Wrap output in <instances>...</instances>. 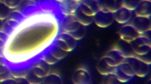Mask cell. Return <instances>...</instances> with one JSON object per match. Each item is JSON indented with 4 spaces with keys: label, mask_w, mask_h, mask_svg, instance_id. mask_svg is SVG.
<instances>
[{
    "label": "cell",
    "mask_w": 151,
    "mask_h": 84,
    "mask_svg": "<svg viewBox=\"0 0 151 84\" xmlns=\"http://www.w3.org/2000/svg\"><path fill=\"white\" fill-rule=\"evenodd\" d=\"M114 18L113 13L100 9L93 16V19L96 25L102 27L109 26Z\"/></svg>",
    "instance_id": "cell-1"
},
{
    "label": "cell",
    "mask_w": 151,
    "mask_h": 84,
    "mask_svg": "<svg viewBox=\"0 0 151 84\" xmlns=\"http://www.w3.org/2000/svg\"><path fill=\"white\" fill-rule=\"evenodd\" d=\"M79 8L84 14L91 16L99 10L97 0H83L80 2Z\"/></svg>",
    "instance_id": "cell-2"
},
{
    "label": "cell",
    "mask_w": 151,
    "mask_h": 84,
    "mask_svg": "<svg viewBox=\"0 0 151 84\" xmlns=\"http://www.w3.org/2000/svg\"><path fill=\"white\" fill-rule=\"evenodd\" d=\"M99 9L114 13L122 6L123 0H97Z\"/></svg>",
    "instance_id": "cell-3"
},
{
    "label": "cell",
    "mask_w": 151,
    "mask_h": 84,
    "mask_svg": "<svg viewBox=\"0 0 151 84\" xmlns=\"http://www.w3.org/2000/svg\"><path fill=\"white\" fill-rule=\"evenodd\" d=\"M132 24L139 33L144 32L150 28V21L149 17L136 16L133 20Z\"/></svg>",
    "instance_id": "cell-4"
},
{
    "label": "cell",
    "mask_w": 151,
    "mask_h": 84,
    "mask_svg": "<svg viewBox=\"0 0 151 84\" xmlns=\"http://www.w3.org/2000/svg\"><path fill=\"white\" fill-rule=\"evenodd\" d=\"M80 3L75 0H63L60 2L62 14L64 15L74 14L79 7Z\"/></svg>",
    "instance_id": "cell-5"
},
{
    "label": "cell",
    "mask_w": 151,
    "mask_h": 84,
    "mask_svg": "<svg viewBox=\"0 0 151 84\" xmlns=\"http://www.w3.org/2000/svg\"><path fill=\"white\" fill-rule=\"evenodd\" d=\"M136 16L149 17L151 14L150 0H141L134 10Z\"/></svg>",
    "instance_id": "cell-6"
},
{
    "label": "cell",
    "mask_w": 151,
    "mask_h": 84,
    "mask_svg": "<svg viewBox=\"0 0 151 84\" xmlns=\"http://www.w3.org/2000/svg\"><path fill=\"white\" fill-rule=\"evenodd\" d=\"M113 14L114 18L120 23H124L127 22L131 15V11L123 6L118 9Z\"/></svg>",
    "instance_id": "cell-7"
},
{
    "label": "cell",
    "mask_w": 151,
    "mask_h": 84,
    "mask_svg": "<svg viewBox=\"0 0 151 84\" xmlns=\"http://www.w3.org/2000/svg\"><path fill=\"white\" fill-rule=\"evenodd\" d=\"M74 14L77 21L84 26L90 24L93 20V16H89L84 14L81 10L79 7Z\"/></svg>",
    "instance_id": "cell-8"
},
{
    "label": "cell",
    "mask_w": 151,
    "mask_h": 84,
    "mask_svg": "<svg viewBox=\"0 0 151 84\" xmlns=\"http://www.w3.org/2000/svg\"><path fill=\"white\" fill-rule=\"evenodd\" d=\"M10 8L4 1H0V19L3 20L9 15Z\"/></svg>",
    "instance_id": "cell-9"
},
{
    "label": "cell",
    "mask_w": 151,
    "mask_h": 84,
    "mask_svg": "<svg viewBox=\"0 0 151 84\" xmlns=\"http://www.w3.org/2000/svg\"><path fill=\"white\" fill-rule=\"evenodd\" d=\"M141 0H123L122 6L131 11L134 10Z\"/></svg>",
    "instance_id": "cell-10"
},
{
    "label": "cell",
    "mask_w": 151,
    "mask_h": 84,
    "mask_svg": "<svg viewBox=\"0 0 151 84\" xmlns=\"http://www.w3.org/2000/svg\"><path fill=\"white\" fill-rule=\"evenodd\" d=\"M22 0H4V2L10 8L17 7L20 4Z\"/></svg>",
    "instance_id": "cell-11"
},
{
    "label": "cell",
    "mask_w": 151,
    "mask_h": 84,
    "mask_svg": "<svg viewBox=\"0 0 151 84\" xmlns=\"http://www.w3.org/2000/svg\"><path fill=\"white\" fill-rule=\"evenodd\" d=\"M7 71V69L6 66L3 64L0 63V74H4Z\"/></svg>",
    "instance_id": "cell-12"
},
{
    "label": "cell",
    "mask_w": 151,
    "mask_h": 84,
    "mask_svg": "<svg viewBox=\"0 0 151 84\" xmlns=\"http://www.w3.org/2000/svg\"><path fill=\"white\" fill-rule=\"evenodd\" d=\"M8 37V35L6 33L2 31H0V39L6 42Z\"/></svg>",
    "instance_id": "cell-13"
},
{
    "label": "cell",
    "mask_w": 151,
    "mask_h": 84,
    "mask_svg": "<svg viewBox=\"0 0 151 84\" xmlns=\"http://www.w3.org/2000/svg\"><path fill=\"white\" fill-rule=\"evenodd\" d=\"M5 42L4 40L0 39V49H2L5 45Z\"/></svg>",
    "instance_id": "cell-14"
},
{
    "label": "cell",
    "mask_w": 151,
    "mask_h": 84,
    "mask_svg": "<svg viewBox=\"0 0 151 84\" xmlns=\"http://www.w3.org/2000/svg\"><path fill=\"white\" fill-rule=\"evenodd\" d=\"M4 23L2 21V20L0 19V31L2 30L4 28Z\"/></svg>",
    "instance_id": "cell-15"
},
{
    "label": "cell",
    "mask_w": 151,
    "mask_h": 84,
    "mask_svg": "<svg viewBox=\"0 0 151 84\" xmlns=\"http://www.w3.org/2000/svg\"><path fill=\"white\" fill-rule=\"evenodd\" d=\"M2 55V49H0V57H1Z\"/></svg>",
    "instance_id": "cell-16"
},
{
    "label": "cell",
    "mask_w": 151,
    "mask_h": 84,
    "mask_svg": "<svg viewBox=\"0 0 151 84\" xmlns=\"http://www.w3.org/2000/svg\"><path fill=\"white\" fill-rule=\"evenodd\" d=\"M58 1L59 2H60L61 1H63V0H55Z\"/></svg>",
    "instance_id": "cell-17"
},
{
    "label": "cell",
    "mask_w": 151,
    "mask_h": 84,
    "mask_svg": "<svg viewBox=\"0 0 151 84\" xmlns=\"http://www.w3.org/2000/svg\"><path fill=\"white\" fill-rule=\"evenodd\" d=\"M78 2H80L81 1L83 0H75Z\"/></svg>",
    "instance_id": "cell-18"
},
{
    "label": "cell",
    "mask_w": 151,
    "mask_h": 84,
    "mask_svg": "<svg viewBox=\"0 0 151 84\" xmlns=\"http://www.w3.org/2000/svg\"><path fill=\"white\" fill-rule=\"evenodd\" d=\"M1 0H0V1H1Z\"/></svg>",
    "instance_id": "cell-19"
}]
</instances>
